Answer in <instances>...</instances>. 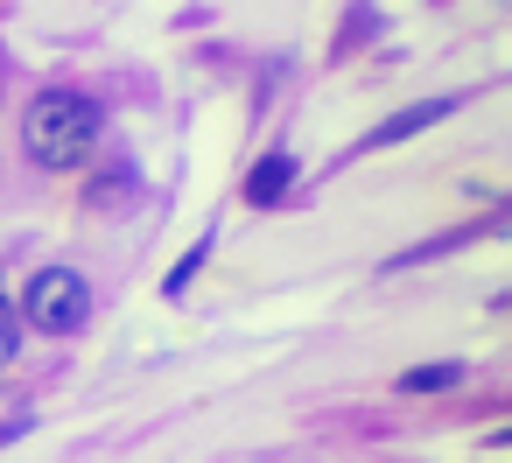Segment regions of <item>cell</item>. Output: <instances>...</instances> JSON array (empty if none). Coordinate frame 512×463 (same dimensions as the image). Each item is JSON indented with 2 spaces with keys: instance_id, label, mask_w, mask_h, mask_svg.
Returning <instances> with one entry per match:
<instances>
[{
  "instance_id": "cell-5",
  "label": "cell",
  "mask_w": 512,
  "mask_h": 463,
  "mask_svg": "<svg viewBox=\"0 0 512 463\" xmlns=\"http://www.w3.org/2000/svg\"><path fill=\"white\" fill-rule=\"evenodd\" d=\"M449 386H463V365L456 358H435V365L400 372V393H449Z\"/></svg>"
},
{
  "instance_id": "cell-6",
  "label": "cell",
  "mask_w": 512,
  "mask_h": 463,
  "mask_svg": "<svg viewBox=\"0 0 512 463\" xmlns=\"http://www.w3.org/2000/svg\"><path fill=\"white\" fill-rule=\"evenodd\" d=\"M22 351V302L8 295V281H0V365H8Z\"/></svg>"
},
{
  "instance_id": "cell-2",
  "label": "cell",
  "mask_w": 512,
  "mask_h": 463,
  "mask_svg": "<svg viewBox=\"0 0 512 463\" xmlns=\"http://www.w3.org/2000/svg\"><path fill=\"white\" fill-rule=\"evenodd\" d=\"M15 302H22V330L71 337V330H85V316H92V281H85L78 267H43V274L29 281V295H15Z\"/></svg>"
},
{
  "instance_id": "cell-4",
  "label": "cell",
  "mask_w": 512,
  "mask_h": 463,
  "mask_svg": "<svg viewBox=\"0 0 512 463\" xmlns=\"http://www.w3.org/2000/svg\"><path fill=\"white\" fill-rule=\"evenodd\" d=\"M288 183H295V155H288V148H274V155H260V162H253V176H246V204H260V211H267V204H281V197H288Z\"/></svg>"
},
{
  "instance_id": "cell-3",
  "label": "cell",
  "mask_w": 512,
  "mask_h": 463,
  "mask_svg": "<svg viewBox=\"0 0 512 463\" xmlns=\"http://www.w3.org/2000/svg\"><path fill=\"white\" fill-rule=\"evenodd\" d=\"M456 113V99H421V106H407V113H393L386 127H372L365 134V148H393V141H407V134H421V127H435V120H449Z\"/></svg>"
},
{
  "instance_id": "cell-1",
  "label": "cell",
  "mask_w": 512,
  "mask_h": 463,
  "mask_svg": "<svg viewBox=\"0 0 512 463\" xmlns=\"http://www.w3.org/2000/svg\"><path fill=\"white\" fill-rule=\"evenodd\" d=\"M99 134H106V113L85 92H36L22 113V148L36 169H85Z\"/></svg>"
}]
</instances>
